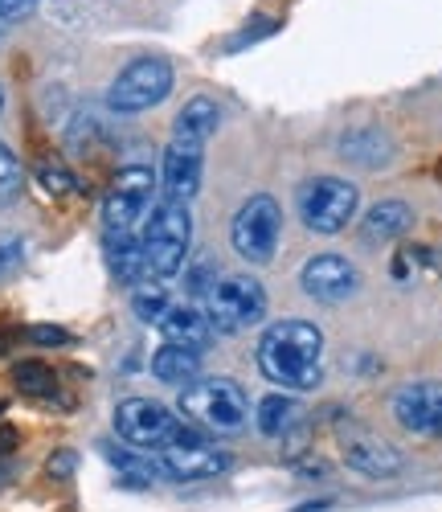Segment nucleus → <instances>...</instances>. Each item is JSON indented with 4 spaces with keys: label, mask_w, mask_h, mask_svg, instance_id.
Masks as SVG:
<instances>
[{
    "label": "nucleus",
    "mask_w": 442,
    "mask_h": 512,
    "mask_svg": "<svg viewBox=\"0 0 442 512\" xmlns=\"http://www.w3.org/2000/svg\"><path fill=\"white\" fill-rule=\"evenodd\" d=\"M181 414L201 431L238 435L250 422V398L230 377H205V381H189L181 390Z\"/></svg>",
    "instance_id": "nucleus-3"
},
{
    "label": "nucleus",
    "mask_w": 442,
    "mask_h": 512,
    "mask_svg": "<svg viewBox=\"0 0 442 512\" xmlns=\"http://www.w3.org/2000/svg\"><path fill=\"white\" fill-rule=\"evenodd\" d=\"M324 336L307 320H283L262 332L258 340V369L283 390H316L324 377Z\"/></svg>",
    "instance_id": "nucleus-1"
},
{
    "label": "nucleus",
    "mask_w": 442,
    "mask_h": 512,
    "mask_svg": "<svg viewBox=\"0 0 442 512\" xmlns=\"http://www.w3.org/2000/svg\"><path fill=\"white\" fill-rule=\"evenodd\" d=\"M13 381L25 390V394H54L58 390V377L50 365H41V361H21L13 369Z\"/></svg>",
    "instance_id": "nucleus-24"
},
{
    "label": "nucleus",
    "mask_w": 442,
    "mask_h": 512,
    "mask_svg": "<svg viewBox=\"0 0 442 512\" xmlns=\"http://www.w3.org/2000/svg\"><path fill=\"white\" fill-rule=\"evenodd\" d=\"M189 242H193L189 205L160 197V201L152 205V213L144 218V230H140L144 279H152V283L172 279L176 271L185 267V259H189Z\"/></svg>",
    "instance_id": "nucleus-2"
},
{
    "label": "nucleus",
    "mask_w": 442,
    "mask_h": 512,
    "mask_svg": "<svg viewBox=\"0 0 442 512\" xmlns=\"http://www.w3.org/2000/svg\"><path fill=\"white\" fill-rule=\"evenodd\" d=\"M156 328L164 332V345H185L197 353H205L213 340V324L205 320L201 308H189V304H172Z\"/></svg>",
    "instance_id": "nucleus-15"
},
{
    "label": "nucleus",
    "mask_w": 442,
    "mask_h": 512,
    "mask_svg": "<svg viewBox=\"0 0 442 512\" xmlns=\"http://www.w3.org/2000/svg\"><path fill=\"white\" fill-rule=\"evenodd\" d=\"M295 418H299V402H295V398H283V394L262 398V402H258V414H254L258 431H262V435H271V439L287 435L291 426H295Z\"/></svg>",
    "instance_id": "nucleus-21"
},
{
    "label": "nucleus",
    "mask_w": 442,
    "mask_h": 512,
    "mask_svg": "<svg viewBox=\"0 0 442 512\" xmlns=\"http://www.w3.org/2000/svg\"><path fill=\"white\" fill-rule=\"evenodd\" d=\"M25 259V242L17 234H0V279H9Z\"/></svg>",
    "instance_id": "nucleus-26"
},
{
    "label": "nucleus",
    "mask_w": 442,
    "mask_h": 512,
    "mask_svg": "<svg viewBox=\"0 0 442 512\" xmlns=\"http://www.w3.org/2000/svg\"><path fill=\"white\" fill-rule=\"evenodd\" d=\"M434 173H438V181H442V160H438V168H434Z\"/></svg>",
    "instance_id": "nucleus-35"
},
{
    "label": "nucleus",
    "mask_w": 442,
    "mask_h": 512,
    "mask_svg": "<svg viewBox=\"0 0 442 512\" xmlns=\"http://www.w3.org/2000/svg\"><path fill=\"white\" fill-rule=\"evenodd\" d=\"M217 123H221V111H217V103L213 99H205V95H197V99H189L185 107H181V115H176V123H172V140H189V144H209V136L217 132Z\"/></svg>",
    "instance_id": "nucleus-16"
},
{
    "label": "nucleus",
    "mask_w": 442,
    "mask_h": 512,
    "mask_svg": "<svg viewBox=\"0 0 442 512\" xmlns=\"http://www.w3.org/2000/svg\"><path fill=\"white\" fill-rule=\"evenodd\" d=\"M279 234H283V209L275 197L258 193L250 197L230 226V242L246 263H271V254L279 250Z\"/></svg>",
    "instance_id": "nucleus-6"
},
{
    "label": "nucleus",
    "mask_w": 442,
    "mask_h": 512,
    "mask_svg": "<svg viewBox=\"0 0 442 512\" xmlns=\"http://www.w3.org/2000/svg\"><path fill=\"white\" fill-rule=\"evenodd\" d=\"M37 181L46 185L50 193H70V189H74V173H66L62 164H50V160L37 168Z\"/></svg>",
    "instance_id": "nucleus-27"
},
{
    "label": "nucleus",
    "mask_w": 442,
    "mask_h": 512,
    "mask_svg": "<svg viewBox=\"0 0 442 512\" xmlns=\"http://www.w3.org/2000/svg\"><path fill=\"white\" fill-rule=\"evenodd\" d=\"M103 250H107V267L119 283H144V250H140V234H103Z\"/></svg>",
    "instance_id": "nucleus-17"
},
{
    "label": "nucleus",
    "mask_w": 442,
    "mask_h": 512,
    "mask_svg": "<svg viewBox=\"0 0 442 512\" xmlns=\"http://www.w3.org/2000/svg\"><path fill=\"white\" fill-rule=\"evenodd\" d=\"M29 340L33 345H70V332L54 328V324H37V328H29Z\"/></svg>",
    "instance_id": "nucleus-29"
},
{
    "label": "nucleus",
    "mask_w": 442,
    "mask_h": 512,
    "mask_svg": "<svg viewBox=\"0 0 442 512\" xmlns=\"http://www.w3.org/2000/svg\"><path fill=\"white\" fill-rule=\"evenodd\" d=\"M181 426H185L181 418H172V410L152 398H123L115 406V435L144 451H160Z\"/></svg>",
    "instance_id": "nucleus-10"
},
{
    "label": "nucleus",
    "mask_w": 442,
    "mask_h": 512,
    "mask_svg": "<svg viewBox=\"0 0 442 512\" xmlns=\"http://www.w3.org/2000/svg\"><path fill=\"white\" fill-rule=\"evenodd\" d=\"M156 205V177L152 168L131 164L115 177L107 201H103V230L107 234H140V222Z\"/></svg>",
    "instance_id": "nucleus-5"
},
{
    "label": "nucleus",
    "mask_w": 442,
    "mask_h": 512,
    "mask_svg": "<svg viewBox=\"0 0 442 512\" xmlns=\"http://www.w3.org/2000/svg\"><path fill=\"white\" fill-rule=\"evenodd\" d=\"M0 107H5V91H0Z\"/></svg>",
    "instance_id": "nucleus-36"
},
{
    "label": "nucleus",
    "mask_w": 442,
    "mask_h": 512,
    "mask_svg": "<svg viewBox=\"0 0 442 512\" xmlns=\"http://www.w3.org/2000/svg\"><path fill=\"white\" fill-rule=\"evenodd\" d=\"M17 447V431L13 426H0V455H9Z\"/></svg>",
    "instance_id": "nucleus-32"
},
{
    "label": "nucleus",
    "mask_w": 442,
    "mask_h": 512,
    "mask_svg": "<svg viewBox=\"0 0 442 512\" xmlns=\"http://www.w3.org/2000/svg\"><path fill=\"white\" fill-rule=\"evenodd\" d=\"M201 173H205V148L189 144V140H168L164 152V197L189 205L201 189Z\"/></svg>",
    "instance_id": "nucleus-13"
},
{
    "label": "nucleus",
    "mask_w": 442,
    "mask_h": 512,
    "mask_svg": "<svg viewBox=\"0 0 442 512\" xmlns=\"http://www.w3.org/2000/svg\"><path fill=\"white\" fill-rule=\"evenodd\" d=\"M414 226V209L406 201H381L365 213V238L369 242H393Z\"/></svg>",
    "instance_id": "nucleus-19"
},
{
    "label": "nucleus",
    "mask_w": 442,
    "mask_h": 512,
    "mask_svg": "<svg viewBox=\"0 0 442 512\" xmlns=\"http://www.w3.org/2000/svg\"><path fill=\"white\" fill-rule=\"evenodd\" d=\"M37 9V0H0V21H21Z\"/></svg>",
    "instance_id": "nucleus-31"
},
{
    "label": "nucleus",
    "mask_w": 442,
    "mask_h": 512,
    "mask_svg": "<svg viewBox=\"0 0 442 512\" xmlns=\"http://www.w3.org/2000/svg\"><path fill=\"white\" fill-rule=\"evenodd\" d=\"M46 472L54 476V480H70L74 472H78V451H70V447H62L50 463H46Z\"/></svg>",
    "instance_id": "nucleus-28"
},
{
    "label": "nucleus",
    "mask_w": 442,
    "mask_h": 512,
    "mask_svg": "<svg viewBox=\"0 0 442 512\" xmlns=\"http://www.w3.org/2000/svg\"><path fill=\"white\" fill-rule=\"evenodd\" d=\"M168 91H172V66L164 58H136L111 82L107 107L123 111V115H136V111H148V107L164 103Z\"/></svg>",
    "instance_id": "nucleus-7"
},
{
    "label": "nucleus",
    "mask_w": 442,
    "mask_h": 512,
    "mask_svg": "<svg viewBox=\"0 0 442 512\" xmlns=\"http://www.w3.org/2000/svg\"><path fill=\"white\" fill-rule=\"evenodd\" d=\"M299 283H303V291L312 295V300L340 304V300H348V295L361 287V275H357V267H352L348 259H340V254H316V259L303 263Z\"/></svg>",
    "instance_id": "nucleus-12"
},
{
    "label": "nucleus",
    "mask_w": 442,
    "mask_h": 512,
    "mask_svg": "<svg viewBox=\"0 0 442 512\" xmlns=\"http://www.w3.org/2000/svg\"><path fill=\"white\" fill-rule=\"evenodd\" d=\"M21 181H25L21 160L9 152V144H0V205H9L21 193Z\"/></svg>",
    "instance_id": "nucleus-25"
},
{
    "label": "nucleus",
    "mask_w": 442,
    "mask_h": 512,
    "mask_svg": "<svg viewBox=\"0 0 442 512\" xmlns=\"http://www.w3.org/2000/svg\"><path fill=\"white\" fill-rule=\"evenodd\" d=\"M197 369H201V353L185 349V345H164L152 357V373L164 381V386H189L197 377Z\"/></svg>",
    "instance_id": "nucleus-20"
},
{
    "label": "nucleus",
    "mask_w": 442,
    "mask_h": 512,
    "mask_svg": "<svg viewBox=\"0 0 442 512\" xmlns=\"http://www.w3.org/2000/svg\"><path fill=\"white\" fill-rule=\"evenodd\" d=\"M131 308H136L140 320L160 324L164 312L172 308V300H168V291H164V287H156L152 279H144V283H136V291H131Z\"/></svg>",
    "instance_id": "nucleus-23"
},
{
    "label": "nucleus",
    "mask_w": 442,
    "mask_h": 512,
    "mask_svg": "<svg viewBox=\"0 0 442 512\" xmlns=\"http://www.w3.org/2000/svg\"><path fill=\"white\" fill-rule=\"evenodd\" d=\"M267 33H275V21H254V29L246 25L238 37H230V50H242V46H250V41H258V37H267Z\"/></svg>",
    "instance_id": "nucleus-30"
},
{
    "label": "nucleus",
    "mask_w": 442,
    "mask_h": 512,
    "mask_svg": "<svg viewBox=\"0 0 442 512\" xmlns=\"http://www.w3.org/2000/svg\"><path fill=\"white\" fill-rule=\"evenodd\" d=\"M99 451H103V459L119 472V484H123V488H148L156 476H164L160 463L144 459L140 451H127V447H119V443H99Z\"/></svg>",
    "instance_id": "nucleus-18"
},
{
    "label": "nucleus",
    "mask_w": 442,
    "mask_h": 512,
    "mask_svg": "<svg viewBox=\"0 0 442 512\" xmlns=\"http://www.w3.org/2000/svg\"><path fill=\"white\" fill-rule=\"evenodd\" d=\"M9 33V21H0V37H5Z\"/></svg>",
    "instance_id": "nucleus-34"
},
{
    "label": "nucleus",
    "mask_w": 442,
    "mask_h": 512,
    "mask_svg": "<svg viewBox=\"0 0 442 512\" xmlns=\"http://www.w3.org/2000/svg\"><path fill=\"white\" fill-rule=\"evenodd\" d=\"M357 213V189L340 177H316L299 189V218L316 234H340Z\"/></svg>",
    "instance_id": "nucleus-8"
},
{
    "label": "nucleus",
    "mask_w": 442,
    "mask_h": 512,
    "mask_svg": "<svg viewBox=\"0 0 442 512\" xmlns=\"http://www.w3.org/2000/svg\"><path fill=\"white\" fill-rule=\"evenodd\" d=\"M267 316V291L258 279L246 275H226L205 291V320L213 324V332H246Z\"/></svg>",
    "instance_id": "nucleus-4"
},
{
    "label": "nucleus",
    "mask_w": 442,
    "mask_h": 512,
    "mask_svg": "<svg viewBox=\"0 0 442 512\" xmlns=\"http://www.w3.org/2000/svg\"><path fill=\"white\" fill-rule=\"evenodd\" d=\"M340 447H344V463L352 467V472H361V476L389 480V476L402 472V451L389 447L377 435H369V431H344Z\"/></svg>",
    "instance_id": "nucleus-14"
},
{
    "label": "nucleus",
    "mask_w": 442,
    "mask_h": 512,
    "mask_svg": "<svg viewBox=\"0 0 442 512\" xmlns=\"http://www.w3.org/2000/svg\"><path fill=\"white\" fill-rule=\"evenodd\" d=\"M160 472L172 480H213L230 467V455L217 451L213 443H205L197 431L181 426L164 447H160Z\"/></svg>",
    "instance_id": "nucleus-9"
},
{
    "label": "nucleus",
    "mask_w": 442,
    "mask_h": 512,
    "mask_svg": "<svg viewBox=\"0 0 442 512\" xmlns=\"http://www.w3.org/2000/svg\"><path fill=\"white\" fill-rule=\"evenodd\" d=\"M9 480H13V467H9V463H0V488H5Z\"/></svg>",
    "instance_id": "nucleus-33"
},
{
    "label": "nucleus",
    "mask_w": 442,
    "mask_h": 512,
    "mask_svg": "<svg viewBox=\"0 0 442 512\" xmlns=\"http://www.w3.org/2000/svg\"><path fill=\"white\" fill-rule=\"evenodd\" d=\"M393 418L410 435L442 439V381H410L393 394Z\"/></svg>",
    "instance_id": "nucleus-11"
},
{
    "label": "nucleus",
    "mask_w": 442,
    "mask_h": 512,
    "mask_svg": "<svg viewBox=\"0 0 442 512\" xmlns=\"http://www.w3.org/2000/svg\"><path fill=\"white\" fill-rule=\"evenodd\" d=\"M340 148H344L348 160H357V164H365V168H377V164L389 160V140L377 132V127H361V132H348V136L340 140Z\"/></svg>",
    "instance_id": "nucleus-22"
}]
</instances>
